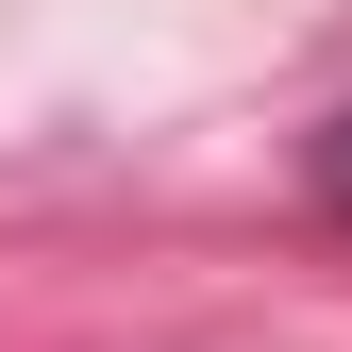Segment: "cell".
Returning <instances> with one entry per match:
<instances>
[{"label":"cell","mask_w":352,"mask_h":352,"mask_svg":"<svg viewBox=\"0 0 352 352\" xmlns=\"http://www.w3.org/2000/svg\"><path fill=\"white\" fill-rule=\"evenodd\" d=\"M302 201H319V218H336V235H352V101L319 118V135H302Z\"/></svg>","instance_id":"cell-1"}]
</instances>
